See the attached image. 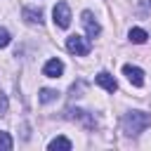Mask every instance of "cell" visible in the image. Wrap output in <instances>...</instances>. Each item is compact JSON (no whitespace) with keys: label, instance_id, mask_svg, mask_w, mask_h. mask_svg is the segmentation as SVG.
<instances>
[{"label":"cell","instance_id":"cell-3","mask_svg":"<svg viewBox=\"0 0 151 151\" xmlns=\"http://www.w3.org/2000/svg\"><path fill=\"white\" fill-rule=\"evenodd\" d=\"M52 17H54V24L59 28H68L71 26V9L66 2H57L54 9H52Z\"/></svg>","mask_w":151,"mask_h":151},{"label":"cell","instance_id":"cell-12","mask_svg":"<svg viewBox=\"0 0 151 151\" xmlns=\"http://www.w3.org/2000/svg\"><path fill=\"white\" fill-rule=\"evenodd\" d=\"M14 142L9 137V132H0V151H12Z\"/></svg>","mask_w":151,"mask_h":151},{"label":"cell","instance_id":"cell-5","mask_svg":"<svg viewBox=\"0 0 151 151\" xmlns=\"http://www.w3.org/2000/svg\"><path fill=\"white\" fill-rule=\"evenodd\" d=\"M123 73H125V78H127L134 87H142V85H144V71H142L139 66L125 64V66H123Z\"/></svg>","mask_w":151,"mask_h":151},{"label":"cell","instance_id":"cell-10","mask_svg":"<svg viewBox=\"0 0 151 151\" xmlns=\"http://www.w3.org/2000/svg\"><path fill=\"white\" fill-rule=\"evenodd\" d=\"M127 35H130V40H132V42H137V45L146 42V38H149L144 28H130V33H127Z\"/></svg>","mask_w":151,"mask_h":151},{"label":"cell","instance_id":"cell-4","mask_svg":"<svg viewBox=\"0 0 151 151\" xmlns=\"http://www.w3.org/2000/svg\"><path fill=\"white\" fill-rule=\"evenodd\" d=\"M80 17H83L80 21H83V26H85V31H87V35H90V38H97V35L101 33V26H99V21L94 19V14H92L90 9H85V12L80 14Z\"/></svg>","mask_w":151,"mask_h":151},{"label":"cell","instance_id":"cell-7","mask_svg":"<svg viewBox=\"0 0 151 151\" xmlns=\"http://www.w3.org/2000/svg\"><path fill=\"white\" fill-rule=\"evenodd\" d=\"M94 83H97L99 87H104L106 92H116V90H118V83H116V78H113L111 73H106V71H101V73H97V78H94Z\"/></svg>","mask_w":151,"mask_h":151},{"label":"cell","instance_id":"cell-14","mask_svg":"<svg viewBox=\"0 0 151 151\" xmlns=\"http://www.w3.org/2000/svg\"><path fill=\"white\" fill-rule=\"evenodd\" d=\"M7 109H9L7 94H5V92H0V116H7Z\"/></svg>","mask_w":151,"mask_h":151},{"label":"cell","instance_id":"cell-11","mask_svg":"<svg viewBox=\"0 0 151 151\" xmlns=\"http://www.w3.org/2000/svg\"><path fill=\"white\" fill-rule=\"evenodd\" d=\"M57 97H59V92L52 90V87H42V90H40V101H42V104H50V101H54Z\"/></svg>","mask_w":151,"mask_h":151},{"label":"cell","instance_id":"cell-1","mask_svg":"<svg viewBox=\"0 0 151 151\" xmlns=\"http://www.w3.org/2000/svg\"><path fill=\"white\" fill-rule=\"evenodd\" d=\"M149 125H151V113H146V111H127L123 116V130L127 137H137Z\"/></svg>","mask_w":151,"mask_h":151},{"label":"cell","instance_id":"cell-2","mask_svg":"<svg viewBox=\"0 0 151 151\" xmlns=\"http://www.w3.org/2000/svg\"><path fill=\"white\" fill-rule=\"evenodd\" d=\"M66 50L71 52V54H76V57H85V54H90V42H87V38H83V35H78V33H73V35H68L66 38Z\"/></svg>","mask_w":151,"mask_h":151},{"label":"cell","instance_id":"cell-6","mask_svg":"<svg viewBox=\"0 0 151 151\" xmlns=\"http://www.w3.org/2000/svg\"><path fill=\"white\" fill-rule=\"evenodd\" d=\"M42 73H45L47 78H59V76L64 73V61H61V59H57V57H54V59H50V61L42 66Z\"/></svg>","mask_w":151,"mask_h":151},{"label":"cell","instance_id":"cell-8","mask_svg":"<svg viewBox=\"0 0 151 151\" xmlns=\"http://www.w3.org/2000/svg\"><path fill=\"white\" fill-rule=\"evenodd\" d=\"M21 17H24V21H28V24H42V9L40 7H24L21 9Z\"/></svg>","mask_w":151,"mask_h":151},{"label":"cell","instance_id":"cell-13","mask_svg":"<svg viewBox=\"0 0 151 151\" xmlns=\"http://www.w3.org/2000/svg\"><path fill=\"white\" fill-rule=\"evenodd\" d=\"M9 42H12V35H9V31H7L5 26H0V50H2V47H7Z\"/></svg>","mask_w":151,"mask_h":151},{"label":"cell","instance_id":"cell-9","mask_svg":"<svg viewBox=\"0 0 151 151\" xmlns=\"http://www.w3.org/2000/svg\"><path fill=\"white\" fill-rule=\"evenodd\" d=\"M47 149H50V151H71L73 144H71V139H66V137H54V139L47 144Z\"/></svg>","mask_w":151,"mask_h":151}]
</instances>
